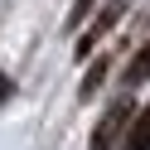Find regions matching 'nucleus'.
I'll return each instance as SVG.
<instances>
[{"instance_id": "1", "label": "nucleus", "mask_w": 150, "mask_h": 150, "mask_svg": "<svg viewBox=\"0 0 150 150\" xmlns=\"http://www.w3.org/2000/svg\"><path fill=\"white\" fill-rule=\"evenodd\" d=\"M126 5H131V0H107V5H102V10L92 15V24L82 29V39L73 44V58H78V63H82V58H87V53H92V49H97V44H102V39H107V34H111V29L121 24Z\"/></svg>"}, {"instance_id": "2", "label": "nucleus", "mask_w": 150, "mask_h": 150, "mask_svg": "<svg viewBox=\"0 0 150 150\" xmlns=\"http://www.w3.org/2000/svg\"><path fill=\"white\" fill-rule=\"evenodd\" d=\"M131 116H136V107H131V97H116L107 111H102V121H97V131H92V140H87V150H111L121 140V131L131 126Z\"/></svg>"}, {"instance_id": "3", "label": "nucleus", "mask_w": 150, "mask_h": 150, "mask_svg": "<svg viewBox=\"0 0 150 150\" xmlns=\"http://www.w3.org/2000/svg\"><path fill=\"white\" fill-rule=\"evenodd\" d=\"M121 150H150V102L131 116V126L121 131Z\"/></svg>"}, {"instance_id": "4", "label": "nucleus", "mask_w": 150, "mask_h": 150, "mask_svg": "<svg viewBox=\"0 0 150 150\" xmlns=\"http://www.w3.org/2000/svg\"><path fill=\"white\" fill-rule=\"evenodd\" d=\"M145 78H150V39L140 44V49H136V58L126 63V78H121V82H126V87H140Z\"/></svg>"}, {"instance_id": "5", "label": "nucleus", "mask_w": 150, "mask_h": 150, "mask_svg": "<svg viewBox=\"0 0 150 150\" xmlns=\"http://www.w3.org/2000/svg\"><path fill=\"white\" fill-rule=\"evenodd\" d=\"M107 68H111L107 58H97V63L87 68V78H82V87H78V97H82V102H92V97H97V87L107 82Z\"/></svg>"}, {"instance_id": "6", "label": "nucleus", "mask_w": 150, "mask_h": 150, "mask_svg": "<svg viewBox=\"0 0 150 150\" xmlns=\"http://www.w3.org/2000/svg\"><path fill=\"white\" fill-rule=\"evenodd\" d=\"M92 10H97V0H73V10H68V29H78Z\"/></svg>"}, {"instance_id": "7", "label": "nucleus", "mask_w": 150, "mask_h": 150, "mask_svg": "<svg viewBox=\"0 0 150 150\" xmlns=\"http://www.w3.org/2000/svg\"><path fill=\"white\" fill-rule=\"evenodd\" d=\"M10 97H15V78H10V73H0V107H5Z\"/></svg>"}]
</instances>
